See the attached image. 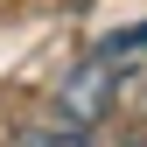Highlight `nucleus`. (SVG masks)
<instances>
[{
    "label": "nucleus",
    "instance_id": "1",
    "mask_svg": "<svg viewBox=\"0 0 147 147\" xmlns=\"http://www.w3.org/2000/svg\"><path fill=\"white\" fill-rule=\"evenodd\" d=\"M112 105V56H91L77 77H63V119L70 126H91Z\"/></svg>",
    "mask_w": 147,
    "mask_h": 147
},
{
    "label": "nucleus",
    "instance_id": "2",
    "mask_svg": "<svg viewBox=\"0 0 147 147\" xmlns=\"http://www.w3.org/2000/svg\"><path fill=\"white\" fill-rule=\"evenodd\" d=\"M133 49H147V21H140V28H126V35H112L98 56H133Z\"/></svg>",
    "mask_w": 147,
    "mask_h": 147
},
{
    "label": "nucleus",
    "instance_id": "3",
    "mask_svg": "<svg viewBox=\"0 0 147 147\" xmlns=\"http://www.w3.org/2000/svg\"><path fill=\"white\" fill-rule=\"evenodd\" d=\"M28 147H91V140L70 126V133H28Z\"/></svg>",
    "mask_w": 147,
    "mask_h": 147
},
{
    "label": "nucleus",
    "instance_id": "4",
    "mask_svg": "<svg viewBox=\"0 0 147 147\" xmlns=\"http://www.w3.org/2000/svg\"><path fill=\"white\" fill-rule=\"evenodd\" d=\"M133 147H147V140H133Z\"/></svg>",
    "mask_w": 147,
    "mask_h": 147
}]
</instances>
